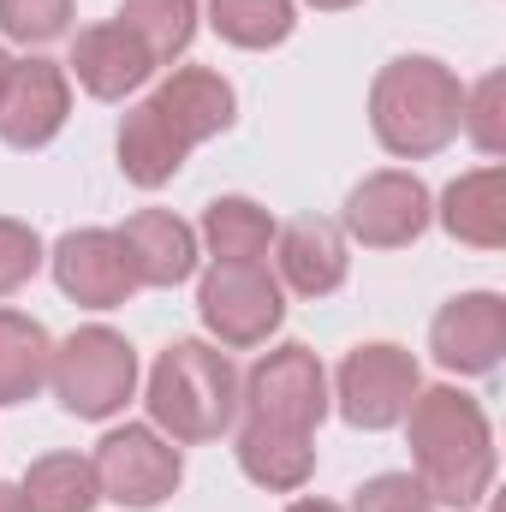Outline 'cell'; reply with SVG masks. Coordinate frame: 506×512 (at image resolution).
<instances>
[{
	"label": "cell",
	"mask_w": 506,
	"mask_h": 512,
	"mask_svg": "<svg viewBox=\"0 0 506 512\" xmlns=\"http://www.w3.org/2000/svg\"><path fill=\"white\" fill-rule=\"evenodd\" d=\"M6 78H12V54L0 48V96H6Z\"/></svg>",
	"instance_id": "32"
},
{
	"label": "cell",
	"mask_w": 506,
	"mask_h": 512,
	"mask_svg": "<svg viewBox=\"0 0 506 512\" xmlns=\"http://www.w3.org/2000/svg\"><path fill=\"white\" fill-rule=\"evenodd\" d=\"M36 268H42V239H36V227L0 215V298H12Z\"/></svg>",
	"instance_id": "28"
},
{
	"label": "cell",
	"mask_w": 506,
	"mask_h": 512,
	"mask_svg": "<svg viewBox=\"0 0 506 512\" xmlns=\"http://www.w3.org/2000/svg\"><path fill=\"white\" fill-rule=\"evenodd\" d=\"M239 399L251 405L256 423L316 429L328 417V376L310 346H280V352L256 358V370L239 382Z\"/></svg>",
	"instance_id": "7"
},
{
	"label": "cell",
	"mask_w": 506,
	"mask_h": 512,
	"mask_svg": "<svg viewBox=\"0 0 506 512\" xmlns=\"http://www.w3.org/2000/svg\"><path fill=\"white\" fill-rule=\"evenodd\" d=\"M185 155H191V143L173 131V120L155 102H137L126 114V126H120V173L131 185H143V191L167 185L185 167Z\"/></svg>",
	"instance_id": "19"
},
{
	"label": "cell",
	"mask_w": 506,
	"mask_h": 512,
	"mask_svg": "<svg viewBox=\"0 0 506 512\" xmlns=\"http://www.w3.org/2000/svg\"><path fill=\"white\" fill-rule=\"evenodd\" d=\"M286 512H340V507H334V501H292Z\"/></svg>",
	"instance_id": "30"
},
{
	"label": "cell",
	"mask_w": 506,
	"mask_h": 512,
	"mask_svg": "<svg viewBox=\"0 0 506 512\" xmlns=\"http://www.w3.org/2000/svg\"><path fill=\"white\" fill-rule=\"evenodd\" d=\"M459 126L471 131V143H477L483 155H501V149H506V78H501V72H489V78L465 96Z\"/></svg>",
	"instance_id": "26"
},
{
	"label": "cell",
	"mask_w": 506,
	"mask_h": 512,
	"mask_svg": "<svg viewBox=\"0 0 506 512\" xmlns=\"http://www.w3.org/2000/svg\"><path fill=\"white\" fill-rule=\"evenodd\" d=\"M352 512H435V495L423 489V477L411 471H381L358 489Z\"/></svg>",
	"instance_id": "27"
},
{
	"label": "cell",
	"mask_w": 506,
	"mask_h": 512,
	"mask_svg": "<svg viewBox=\"0 0 506 512\" xmlns=\"http://www.w3.org/2000/svg\"><path fill=\"white\" fill-rule=\"evenodd\" d=\"M429 185L417 173H370L346 197V233L370 251H399L417 245L429 227Z\"/></svg>",
	"instance_id": "9"
},
{
	"label": "cell",
	"mask_w": 506,
	"mask_h": 512,
	"mask_svg": "<svg viewBox=\"0 0 506 512\" xmlns=\"http://www.w3.org/2000/svg\"><path fill=\"white\" fill-rule=\"evenodd\" d=\"M54 364V340L36 316L0 310V405H24L36 399Z\"/></svg>",
	"instance_id": "20"
},
{
	"label": "cell",
	"mask_w": 506,
	"mask_h": 512,
	"mask_svg": "<svg viewBox=\"0 0 506 512\" xmlns=\"http://www.w3.org/2000/svg\"><path fill=\"white\" fill-rule=\"evenodd\" d=\"M72 72H78V84H84L96 102H120V96H131V90L149 84L155 60L143 54V42L131 36L120 18H108V24L78 30V42H72Z\"/></svg>",
	"instance_id": "13"
},
{
	"label": "cell",
	"mask_w": 506,
	"mask_h": 512,
	"mask_svg": "<svg viewBox=\"0 0 506 512\" xmlns=\"http://www.w3.org/2000/svg\"><path fill=\"white\" fill-rule=\"evenodd\" d=\"M114 239L126 251L137 286H179L197 274V233L167 209H137Z\"/></svg>",
	"instance_id": "14"
},
{
	"label": "cell",
	"mask_w": 506,
	"mask_h": 512,
	"mask_svg": "<svg viewBox=\"0 0 506 512\" xmlns=\"http://www.w3.org/2000/svg\"><path fill=\"white\" fill-rule=\"evenodd\" d=\"M143 399L161 435H173L179 447H203V441H221V429L239 411V370L227 352L203 340H179L155 358Z\"/></svg>",
	"instance_id": "3"
},
{
	"label": "cell",
	"mask_w": 506,
	"mask_h": 512,
	"mask_svg": "<svg viewBox=\"0 0 506 512\" xmlns=\"http://www.w3.org/2000/svg\"><path fill=\"white\" fill-rule=\"evenodd\" d=\"M274 239H280V280H286L298 298H328V292L346 286L352 256H346V233H340L334 221L298 215V221H292L286 233H274Z\"/></svg>",
	"instance_id": "15"
},
{
	"label": "cell",
	"mask_w": 506,
	"mask_h": 512,
	"mask_svg": "<svg viewBox=\"0 0 506 512\" xmlns=\"http://www.w3.org/2000/svg\"><path fill=\"white\" fill-rule=\"evenodd\" d=\"M429 352L453 376H489L506 352V298L501 292H465V298H453L435 316V328H429Z\"/></svg>",
	"instance_id": "10"
},
{
	"label": "cell",
	"mask_w": 506,
	"mask_h": 512,
	"mask_svg": "<svg viewBox=\"0 0 506 512\" xmlns=\"http://www.w3.org/2000/svg\"><path fill=\"white\" fill-rule=\"evenodd\" d=\"M239 471L251 477L256 489H274V495H292L310 483L316 471V447H310V429H280V423H245L239 429Z\"/></svg>",
	"instance_id": "17"
},
{
	"label": "cell",
	"mask_w": 506,
	"mask_h": 512,
	"mask_svg": "<svg viewBox=\"0 0 506 512\" xmlns=\"http://www.w3.org/2000/svg\"><path fill=\"white\" fill-rule=\"evenodd\" d=\"M149 102L173 120V131H179L191 149L209 143V137H221V131L233 126V114H239L233 84H227L221 72H209V66H185V72H173Z\"/></svg>",
	"instance_id": "16"
},
{
	"label": "cell",
	"mask_w": 506,
	"mask_h": 512,
	"mask_svg": "<svg viewBox=\"0 0 506 512\" xmlns=\"http://www.w3.org/2000/svg\"><path fill=\"white\" fill-rule=\"evenodd\" d=\"M0 512H30V501H24L18 483H0Z\"/></svg>",
	"instance_id": "29"
},
{
	"label": "cell",
	"mask_w": 506,
	"mask_h": 512,
	"mask_svg": "<svg viewBox=\"0 0 506 512\" xmlns=\"http://www.w3.org/2000/svg\"><path fill=\"white\" fill-rule=\"evenodd\" d=\"M274 215L251 197H215L203 209V245L215 262H262L274 245Z\"/></svg>",
	"instance_id": "21"
},
{
	"label": "cell",
	"mask_w": 506,
	"mask_h": 512,
	"mask_svg": "<svg viewBox=\"0 0 506 512\" xmlns=\"http://www.w3.org/2000/svg\"><path fill=\"white\" fill-rule=\"evenodd\" d=\"M54 280L66 298L90 304V310H114L137 292V274H131L126 251L108 227H78L54 245Z\"/></svg>",
	"instance_id": "12"
},
{
	"label": "cell",
	"mask_w": 506,
	"mask_h": 512,
	"mask_svg": "<svg viewBox=\"0 0 506 512\" xmlns=\"http://www.w3.org/2000/svg\"><path fill=\"white\" fill-rule=\"evenodd\" d=\"M48 382H54V399L72 417L102 423V417L126 411V399L137 393V352L114 328H78L66 346H54Z\"/></svg>",
	"instance_id": "4"
},
{
	"label": "cell",
	"mask_w": 506,
	"mask_h": 512,
	"mask_svg": "<svg viewBox=\"0 0 506 512\" xmlns=\"http://www.w3.org/2000/svg\"><path fill=\"white\" fill-rule=\"evenodd\" d=\"M197 316L221 346H262L286 316V292L262 262H215L197 280Z\"/></svg>",
	"instance_id": "5"
},
{
	"label": "cell",
	"mask_w": 506,
	"mask_h": 512,
	"mask_svg": "<svg viewBox=\"0 0 506 512\" xmlns=\"http://www.w3.org/2000/svg\"><path fill=\"white\" fill-rule=\"evenodd\" d=\"M459 114H465V84L429 60V54H399L376 72L370 90V126H376L387 155L423 161L435 149H447L459 137Z\"/></svg>",
	"instance_id": "2"
},
{
	"label": "cell",
	"mask_w": 506,
	"mask_h": 512,
	"mask_svg": "<svg viewBox=\"0 0 506 512\" xmlns=\"http://www.w3.org/2000/svg\"><path fill=\"white\" fill-rule=\"evenodd\" d=\"M90 465H96L102 501L131 507V512L161 507V501L179 489V477H185L179 447H173L161 429H149V423H126V429H114V435L96 447Z\"/></svg>",
	"instance_id": "6"
},
{
	"label": "cell",
	"mask_w": 506,
	"mask_h": 512,
	"mask_svg": "<svg viewBox=\"0 0 506 512\" xmlns=\"http://www.w3.org/2000/svg\"><path fill=\"white\" fill-rule=\"evenodd\" d=\"M417 399V358L405 346H358L340 364V417L352 429H393Z\"/></svg>",
	"instance_id": "8"
},
{
	"label": "cell",
	"mask_w": 506,
	"mask_h": 512,
	"mask_svg": "<svg viewBox=\"0 0 506 512\" xmlns=\"http://www.w3.org/2000/svg\"><path fill=\"white\" fill-rule=\"evenodd\" d=\"M120 24L143 42V54L155 66L179 60L197 36V0H126L120 6Z\"/></svg>",
	"instance_id": "23"
},
{
	"label": "cell",
	"mask_w": 506,
	"mask_h": 512,
	"mask_svg": "<svg viewBox=\"0 0 506 512\" xmlns=\"http://www.w3.org/2000/svg\"><path fill=\"white\" fill-rule=\"evenodd\" d=\"M209 24L233 48H280L298 24L292 0H209Z\"/></svg>",
	"instance_id": "24"
},
{
	"label": "cell",
	"mask_w": 506,
	"mask_h": 512,
	"mask_svg": "<svg viewBox=\"0 0 506 512\" xmlns=\"http://www.w3.org/2000/svg\"><path fill=\"white\" fill-rule=\"evenodd\" d=\"M411 459L435 507H477L495 483V429L483 405L459 387H417L411 399Z\"/></svg>",
	"instance_id": "1"
},
{
	"label": "cell",
	"mask_w": 506,
	"mask_h": 512,
	"mask_svg": "<svg viewBox=\"0 0 506 512\" xmlns=\"http://www.w3.org/2000/svg\"><path fill=\"white\" fill-rule=\"evenodd\" d=\"M18 489H24L30 512H96V501H102L96 465L78 459V453H48V459H36Z\"/></svg>",
	"instance_id": "22"
},
{
	"label": "cell",
	"mask_w": 506,
	"mask_h": 512,
	"mask_svg": "<svg viewBox=\"0 0 506 512\" xmlns=\"http://www.w3.org/2000/svg\"><path fill=\"white\" fill-rule=\"evenodd\" d=\"M66 114H72L66 72H60L54 60H12L6 96H0V143H12V149H42V143L60 137Z\"/></svg>",
	"instance_id": "11"
},
{
	"label": "cell",
	"mask_w": 506,
	"mask_h": 512,
	"mask_svg": "<svg viewBox=\"0 0 506 512\" xmlns=\"http://www.w3.org/2000/svg\"><path fill=\"white\" fill-rule=\"evenodd\" d=\"M441 227L459 245L501 251L506 245V173L501 167H477V173L453 179L447 197H441Z\"/></svg>",
	"instance_id": "18"
},
{
	"label": "cell",
	"mask_w": 506,
	"mask_h": 512,
	"mask_svg": "<svg viewBox=\"0 0 506 512\" xmlns=\"http://www.w3.org/2000/svg\"><path fill=\"white\" fill-rule=\"evenodd\" d=\"M316 12H346V6H358V0H310Z\"/></svg>",
	"instance_id": "31"
},
{
	"label": "cell",
	"mask_w": 506,
	"mask_h": 512,
	"mask_svg": "<svg viewBox=\"0 0 506 512\" xmlns=\"http://www.w3.org/2000/svg\"><path fill=\"white\" fill-rule=\"evenodd\" d=\"M0 30L24 48L60 42L72 30V0H0Z\"/></svg>",
	"instance_id": "25"
}]
</instances>
